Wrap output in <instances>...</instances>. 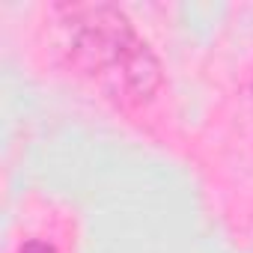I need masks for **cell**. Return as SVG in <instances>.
Listing matches in <instances>:
<instances>
[{"mask_svg":"<svg viewBox=\"0 0 253 253\" xmlns=\"http://www.w3.org/2000/svg\"><path fill=\"white\" fill-rule=\"evenodd\" d=\"M63 24L72 33V63L116 101L140 104L158 92L161 63L122 9L107 3L66 6Z\"/></svg>","mask_w":253,"mask_h":253,"instance_id":"cell-1","label":"cell"},{"mask_svg":"<svg viewBox=\"0 0 253 253\" xmlns=\"http://www.w3.org/2000/svg\"><path fill=\"white\" fill-rule=\"evenodd\" d=\"M18 253H57V247L51 241H42V238H30L18 247Z\"/></svg>","mask_w":253,"mask_h":253,"instance_id":"cell-2","label":"cell"}]
</instances>
